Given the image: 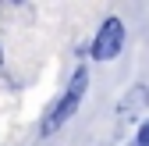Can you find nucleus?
Listing matches in <instances>:
<instances>
[{
  "instance_id": "nucleus-1",
  "label": "nucleus",
  "mask_w": 149,
  "mask_h": 146,
  "mask_svg": "<svg viewBox=\"0 0 149 146\" xmlns=\"http://www.w3.org/2000/svg\"><path fill=\"white\" fill-rule=\"evenodd\" d=\"M85 86H89V71L78 68V71H74V79H71V86L64 89V96L46 111V118H43V135H53L74 111H78V103H82V96H85Z\"/></svg>"
},
{
  "instance_id": "nucleus-2",
  "label": "nucleus",
  "mask_w": 149,
  "mask_h": 146,
  "mask_svg": "<svg viewBox=\"0 0 149 146\" xmlns=\"http://www.w3.org/2000/svg\"><path fill=\"white\" fill-rule=\"evenodd\" d=\"M121 43H124L121 18H107L103 29L96 32V39H92V57H96V61H114L117 53H121Z\"/></svg>"
},
{
  "instance_id": "nucleus-3",
  "label": "nucleus",
  "mask_w": 149,
  "mask_h": 146,
  "mask_svg": "<svg viewBox=\"0 0 149 146\" xmlns=\"http://www.w3.org/2000/svg\"><path fill=\"white\" fill-rule=\"evenodd\" d=\"M142 107H149V89L146 86H135L132 93L121 100V121H135L142 114Z\"/></svg>"
},
{
  "instance_id": "nucleus-4",
  "label": "nucleus",
  "mask_w": 149,
  "mask_h": 146,
  "mask_svg": "<svg viewBox=\"0 0 149 146\" xmlns=\"http://www.w3.org/2000/svg\"><path fill=\"white\" fill-rule=\"evenodd\" d=\"M139 146H149V121H142V128H139Z\"/></svg>"
}]
</instances>
